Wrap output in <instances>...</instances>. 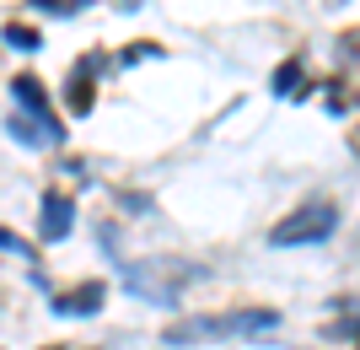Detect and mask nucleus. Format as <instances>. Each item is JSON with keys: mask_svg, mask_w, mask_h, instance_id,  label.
Here are the masks:
<instances>
[{"mask_svg": "<svg viewBox=\"0 0 360 350\" xmlns=\"http://www.w3.org/2000/svg\"><path fill=\"white\" fill-rule=\"evenodd\" d=\"M323 6H345V0H323Z\"/></svg>", "mask_w": 360, "mask_h": 350, "instance_id": "nucleus-13", "label": "nucleus"}, {"mask_svg": "<svg viewBox=\"0 0 360 350\" xmlns=\"http://www.w3.org/2000/svg\"><path fill=\"white\" fill-rule=\"evenodd\" d=\"M103 302H108V286H103V280H81V286H70V291L54 296V313H60V318H91Z\"/></svg>", "mask_w": 360, "mask_h": 350, "instance_id": "nucleus-6", "label": "nucleus"}, {"mask_svg": "<svg viewBox=\"0 0 360 350\" xmlns=\"http://www.w3.org/2000/svg\"><path fill=\"white\" fill-rule=\"evenodd\" d=\"M269 87H274V97H301V54H296V60H285L280 70H274Z\"/></svg>", "mask_w": 360, "mask_h": 350, "instance_id": "nucleus-8", "label": "nucleus"}, {"mask_svg": "<svg viewBox=\"0 0 360 350\" xmlns=\"http://www.w3.org/2000/svg\"><path fill=\"white\" fill-rule=\"evenodd\" d=\"M32 11H44V16H81L91 6V0H27Z\"/></svg>", "mask_w": 360, "mask_h": 350, "instance_id": "nucleus-9", "label": "nucleus"}, {"mask_svg": "<svg viewBox=\"0 0 360 350\" xmlns=\"http://www.w3.org/2000/svg\"><path fill=\"white\" fill-rule=\"evenodd\" d=\"M333 335H360V318H345L339 329H333Z\"/></svg>", "mask_w": 360, "mask_h": 350, "instance_id": "nucleus-12", "label": "nucleus"}, {"mask_svg": "<svg viewBox=\"0 0 360 350\" xmlns=\"http://www.w3.org/2000/svg\"><path fill=\"white\" fill-rule=\"evenodd\" d=\"M75 227V199L65 194V189H49L44 199H38V237L44 243H60V237H70Z\"/></svg>", "mask_w": 360, "mask_h": 350, "instance_id": "nucleus-4", "label": "nucleus"}, {"mask_svg": "<svg viewBox=\"0 0 360 350\" xmlns=\"http://www.w3.org/2000/svg\"><path fill=\"white\" fill-rule=\"evenodd\" d=\"M280 329V307H231L215 318H178L167 323V345H205V339H231V335H269Z\"/></svg>", "mask_w": 360, "mask_h": 350, "instance_id": "nucleus-2", "label": "nucleus"}, {"mask_svg": "<svg viewBox=\"0 0 360 350\" xmlns=\"http://www.w3.org/2000/svg\"><path fill=\"white\" fill-rule=\"evenodd\" d=\"M333 232H339V205L317 194V199H301L280 227H269V248H312V243H328Z\"/></svg>", "mask_w": 360, "mask_h": 350, "instance_id": "nucleus-3", "label": "nucleus"}, {"mask_svg": "<svg viewBox=\"0 0 360 350\" xmlns=\"http://www.w3.org/2000/svg\"><path fill=\"white\" fill-rule=\"evenodd\" d=\"M205 264H183V259H146V264H129L119 259V280L129 296H140V302H156V307H178L183 286H194V280H205Z\"/></svg>", "mask_w": 360, "mask_h": 350, "instance_id": "nucleus-1", "label": "nucleus"}, {"mask_svg": "<svg viewBox=\"0 0 360 350\" xmlns=\"http://www.w3.org/2000/svg\"><path fill=\"white\" fill-rule=\"evenodd\" d=\"M11 97H16V108H27V119H38L49 130V140H65V124L54 119V108H49V97H44V87L32 76H16L11 81Z\"/></svg>", "mask_w": 360, "mask_h": 350, "instance_id": "nucleus-5", "label": "nucleus"}, {"mask_svg": "<svg viewBox=\"0 0 360 350\" xmlns=\"http://www.w3.org/2000/svg\"><path fill=\"white\" fill-rule=\"evenodd\" d=\"M6 135H11L16 146H27V151L49 146V130H44L38 119H27V113H11V119H6Z\"/></svg>", "mask_w": 360, "mask_h": 350, "instance_id": "nucleus-7", "label": "nucleus"}, {"mask_svg": "<svg viewBox=\"0 0 360 350\" xmlns=\"http://www.w3.org/2000/svg\"><path fill=\"white\" fill-rule=\"evenodd\" d=\"M6 44H11V49H22V54H32V49H38V32H32V27H22V22H6Z\"/></svg>", "mask_w": 360, "mask_h": 350, "instance_id": "nucleus-10", "label": "nucleus"}, {"mask_svg": "<svg viewBox=\"0 0 360 350\" xmlns=\"http://www.w3.org/2000/svg\"><path fill=\"white\" fill-rule=\"evenodd\" d=\"M0 248H6V254H11V259H22V264H38V254H32V248L22 243V237H16V232H0Z\"/></svg>", "mask_w": 360, "mask_h": 350, "instance_id": "nucleus-11", "label": "nucleus"}]
</instances>
